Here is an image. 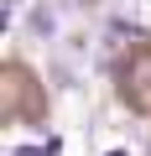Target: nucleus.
I'll use <instances>...</instances> for the list:
<instances>
[{"mask_svg": "<svg viewBox=\"0 0 151 156\" xmlns=\"http://www.w3.org/2000/svg\"><path fill=\"white\" fill-rule=\"evenodd\" d=\"M63 151V140H47V146H16L11 156H57Z\"/></svg>", "mask_w": 151, "mask_h": 156, "instance_id": "f257e3e1", "label": "nucleus"}, {"mask_svg": "<svg viewBox=\"0 0 151 156\" xmlns=\"http://www.w3.org/2000/svg\"><path fill=\"white\" fill-rule=\"evenodd\" d=\"M110 156H125V151H110Z\"/></svg>", "mask_w": 151, "mask_h": 156, "instance_id": "f03ea898", "label": "nucleus"}]
</instances>
